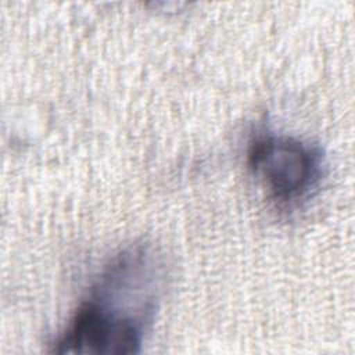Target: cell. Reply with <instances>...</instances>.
<instances>
[{
	"instance_id": "6da1fadb",
	"label": "cell",
	"mask_w": 355,
	"mask_h": 355,
	"mask_svg": "<svg viewBox=\"0 0 355 355\" xmlns=\"http://www.w3.org/2000/svg\"><path fill=\"white\" fill-rule=\"evenodd\" d=\"M247 164L282 208H293L308 200L318 189L324 166L319 146L273 132L252 139Z\"/></svg>"
}]
</instances>
